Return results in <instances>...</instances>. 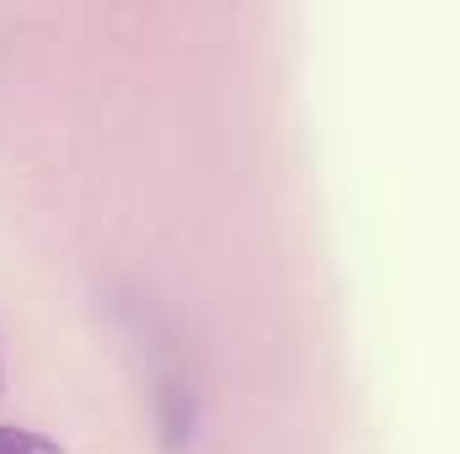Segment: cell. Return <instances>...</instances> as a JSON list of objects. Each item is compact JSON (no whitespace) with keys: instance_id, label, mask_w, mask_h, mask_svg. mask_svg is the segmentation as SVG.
<instances>
[{"instance_id":"1","label":"cell","mask_w":460,"mask_h":454,"mask_svg":"<svg viewBox=\"0 0 460 454\" xmlns=\"http://www.w3.org/2000/svg\"><path fill=\"white\" fill-rule=\"evenodd\" d=\"M155 423H161V444L166 450H188L193 433H199V396H193V385L177 369H166L161 385H155Z\"/></svg>"},{"instance_id":"2","label":"cell","mask_w":460,"mask_h":454,"mask_svg":"<svg viewBox=\"0 0 460 454\" xmlns=\"http://www.w3.org/2000/svg\"><path fill=\"white\" fill-rule=\"evenodd\" d=\"M0 454H65V444H54V439L38 433V428L0 423Z\"/></svg>"}]
</instances>
